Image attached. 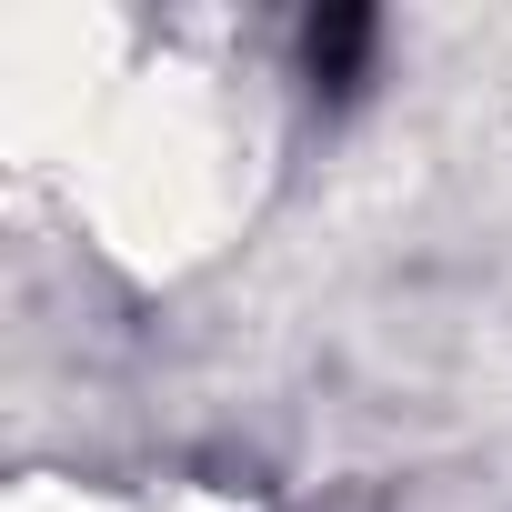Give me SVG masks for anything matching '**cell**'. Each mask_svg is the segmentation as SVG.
<instances>
[{"instance_id":"obj_1","label":"cell","mask_w":512,"mask_h":512,"mask_svg":"<svg viewBox=\"0 0 512 512\" xmlns=\"http://www.w3.org/2000/svg\"><path fill=\"white\" fill-rule=\"evenodd\" d=\"M372 41H382V21L372 11H312V31H302V51H312V81L342 101V91H362V61H372Z\"/></svg>"}]
</instances>
